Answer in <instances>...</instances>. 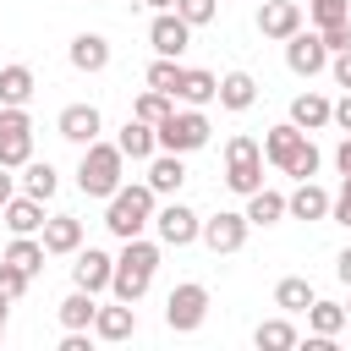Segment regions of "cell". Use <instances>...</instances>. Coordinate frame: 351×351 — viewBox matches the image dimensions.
<instances>
[{"label": "cell", "instance_id": "6da1fadb", "mask_svg": "<svg viewBox=\"0 0 351 351\" xmlns=\"http://www.w3.org/2000/svg\"><path fill=\"white\" fill-rule=\"evenodd\" d=\"M159 252H165V241H143V236L121 241L115 280H110L115 302H143V296H148V285H154V274H159Z\"/></svg>", "mask_w": 351, "mask_h": 351}, {"label": "cell", "instance_id": "7a4b0ae2", "mask_svg": "<svg viewBox=\"0 0 351 351\" xmlns=\"http://www.w3.org/2000/svg\"><path fill=\"white\" fill-rule=\"evenodd\" d=\"M154 208H159V192L148 181H121V192L104 208V230L121 236V241H132V236H143L154 225Z\"/></svg>", "mask_w": 351, "mask_h": 351}, {"label": "cell", "instance_id": "3957f363", "mask_svg": "<svg viewBox=\"0 0 351 351\" xmlns=\"http://www.w3.org/2000/svg\"><path fill=\"white\" fill-rule=\"evenodd\" d=\"M121 181H126V154L115 148V143H88L82 148V159H77V186H82V197H115L121 192Z\"/></svg>", "mask_w": 351, "mask_h": 351}, {"label": "cell", "instance_id": "277c9868", "mask_svg": "<svg viewBox=\"0 0 351 351\" xmlns=\"http://www.w3.org/2000/svg\"><path fill=\"white\" fill-rule=\"evenodd\" d=\"M263 143L258 137H247V132H236L230 143H225V186L236 192V197H252L258 186H263Z\"/></svg>", "mask_w": 351, "mask_h": 351}, {"label": "cell", "instance_id": "5b68a950", "mask_svg": "<svg viewBox=\"0 0 351 351\" xmlns=\"http://www.w3.org/2000/svg\"><path fill=\"white\" fill-rule=\"evenodd\" d=\"M154 132H159V148H170V154H197V148H208V137H214V126H208V115H203L197 104L170 110Z\"/></svg>", "mask_w": 351, "mask_h": 351}, {"label": "cell", "instance_id": "8992f818", "mask_svg": "<svg viewBox=\"0 0 351 351\" xmlns=\"http://www.w3.org/2000/svg\"><path fill=\"white\" fill-rule=\"evenodd\" d=\"M33 159V115L27 104H0V165L22 170Z\"/></svg>", "mask_w": 351, "mask_h": 351}, {"label": "cell", "instance_id": "52a82bcc", "mask_svg": "<svg viewBox=\"0 0 351 351\" xmlns=\"http://www.w3.org/2000/svg\"><path fill=\"white\" fill-rule=\"evenodd\" d=\"M203 318H208V285L181 280V285L165 296V324H170L176 335H192V329H203Z\"/></svg>", "mask_w": 351, "mask_h": 351}, {"label": "cell", "instance_id": "ba28073f", "mask_svg": "<svg viewBox=\"0 0 351 351\" xmlns=\"http://www.w3.org/2000/svg\"><path fill=\"white\" fill-rule=\"evenodd\" d=\"M154 230H159L165 247H192V241H203V214L170 197L165 208H154Z\"/></svg>", "mask_w": 351, "mask_h": 351}, {"label": "cell", "instance_id": "9c48e42d", "mask_svg": "<svg viewBox=\"0 0 351 351\" xmlns=\"http://www.w3.org/2000/svg\"><path fill=\"white\" fill-rule=\"evenodd\" d=\"M285 66H291L296 77H318V71H329V44L318 38V27H313V33L296 27V33L285 38Z\"/></svg>", "mask_w": 351, "mask_h": 351}, {"label": "cell", "instance_id": "30bf717a", "mask_svg": "<svg viewBox=\"0 0 351 351\" xmlns=\"http://www.w3.org/2000/svg\"><path fill=\"white\" fill-rule=\"evenodd\" d=\"M148 44H154V55L181 60L186 44H192V22H186L181 11H154V22H148Z\"/></svg>", "mask_w": 351, "mask_h": 351}, {"label": "cell", "instance_id": "8fae6325", "mask_svg": "<svg viewBox=\"0 0 351 351\" xmlns=\"http://www.w3.org/2000/svg\"><path fill=\"white\" fill-rule=\"evenodd\" d=\"M247 214H236V208H219V214H208L203 219V247L208 252H241L247 247Z\"/></svg>", "mask_w": 351, "mask_h": 351}, {"label": "cell", "instance_id": "7c38bea8", "mask_svg": "<svg viewBox=\"0 0 351 351\" xmlns=\"http://www.w3.org/2000/svg\"><path fill=\"white\" fill-rule=\"evenodd\" d=\"M55 132H60L66 143L88 148V143H99V132H104V115H99V104H66V110L55 115Z\"/></svg>", "mask_w": 351, "mask_h": 351}, {"label": "cell", "instance_id": "4fadbf2b", "mask_svg": "<svg viewBox=\"0 0 351 351\" xmlns=\"http://www.w3.org/2000/svg\"><path fill=\"white\" fill-rule=\"evenodd\" d=\"M110 280H115V258L104 252V247H77V263H71V285H82V291H110Z\"/></svg>", "mask_w": 351, "mask_h": 351}, {"label": "cell", "instance_id": "5bb4252c", "mask_svg": "<svg viewBox=\"0 0 351 351\" xmlns=\"http://www.w3.org/2000/svg\"><path fill=\"white\" fill-rule=\"evenodd\" d=\"M137 335V302H115V307H99L93 313V340L104 346H121Z\"/></svg>", "mask_w": 351, "mask_h": 351}, {"label": "cell", "instance_id": "9a60e30c", "mask_svg": "<svg viewBox=\"0 0 351 351\" xmlns=\"http://www.w3.org/2000/svg\"><path fill=\"white\" fill-rule=\"evenodd\" d=\"M38 236H44V252H49V258H77V247H82V219H77V214H49Z\"/></svg>", "mask_w": 351, "mask_h": 351}, {"label": "cell", "instance_id": "2e32d148", "mask_svg": "<svg viewBox=\"0 0 351 351\" xmlns=\"http://www.w3.org/2000/svg\"><path fill=\"white\" fill-rule=\"evenodd\" d=\"M296 27H302V5H296V0H263V5H258V33H263V38L285 44Z\"/></svg>", "mask_w": 351, "mask_h": 351}, {"label": "cell", "instance_id": "e0dca14e", "mask_svg": "<svg viewBox=\"0 0 351 351\" xmlns=\"http://www.w3.org/2000/svg\"><path fill=\"white\" fill-rule=\"evenodd\" d=\"M148 186H154L159 197H176V192L186 186V154H170V148H159V154L148 159Z\"/></svg>", "mask_w": 351, "mask_h": 351}, {"label": "cell", "instance_id": "ac0fdd59", "mask_svg": "<svg viewBox=\"0 0 351 351\" xmlns=\"http://www.w3.org/2000/svg\"><path fill=\"white\" fill-rule=\"evenodd\" d=\"M0 219H5V230H11V236H38L49 214H44V203H38V197L16 192V197H11L5 208H0Z\"/></svg>", "mask_w": 351, "mask_h": 351}, {"label": "cell", "instance_id": "d6986e66", "mask_svg": "<svg viewBox=\"0 0 351 351\" xmlns=\"http://www.w3.org/2000/svg\"><path fill=\"white\" fill-rule=\"evenodd\" d=\"M329 203H335V192H324L318 181H296V192L285 197V214L291 219H329Z\"/></svg>", "mask_w": 351, "mask_h": 351}, {"label": "cell", "instance_id": "ffe728a7", "mask_svg": "<svg viewBox=\"0 0 351 351\" xmlns=\"http://www.w3.org/2000/svg\"><path fill=\"white\" fill-rule=\"evenodd\" d=\"M66 60H71L77 71H88V77H93V71H104V66H110V38H104V33H77V38H71V49H66Z\"/></svg>", "mask_w": 351, "mask_h": 351}, {"label": "cell", "instance_id": "44dd1931", "mask_svg": "<svg viewBox=\"0 0 351 351\" xmlns=\"http://www.w3.org/2000/svg\"><path fill=\"white\" fill-rule=\"evenodd\" d=\"M252 104H258V77H252V71H225V77H219V110L241 115V110H252Z\"/></svg>", "mask_w": 351, "mask_h": 351}, {"label": "cell", "instance_id": "7402d4cb", "mask_svg": "<svg viewBox=\"0 0 351 351\" xmlns=\"http://www.w3.org/2000/svg\"><path fill=\"white\" fill-rule=\"evenodd\" d=\"M115 148H121L126 159H154V154H159V132H154L148 121H137V115H126V126L115 132Z\"/></svg>", "mask_w": 351, "mask_h": 351}, {"label": "cell", "instance_id": "603a6c76", "mask_svg": "<svg viewBox=\"0 0 351 351\" xmlns=\"http://www.w3.org/2000/svg\"><path fill=\"white\" fill-rule=\"evenodd\" d=\"M247 225H258V230H269V225H280V219H291L285 214V192H274V186H258L252 197H247Z\"/></svg>", "mask_w": 351, "mask_h": 351}, {"label": "cell", "instance_id": "cb8c5ba5", "mask_svg": "<svg viewBox=\"0 0 351 351\" xmlns=\"http://www.w3.org/2000/svg\"><path fill=\"white\" fill-rule=\"evenodd\" d=\"M176 99H181V104H197V110H203V104H219V77H214V71H203V66H186V71H181V93H176Z\"/></svg>", "mask_w": 351, "mask_h": 351}, {"label": "cell", "instance_id": "d4e9b609", "mask_svg": "<svg viewBox=\"0 0 351 351\" xmlns=\"http://www.w3.org/2000/svg\"><path fill=\"white\" fill-rule=\"evenodd\" d=\"M329 115H335V99H324V93H296L291 99V121L302 126V132H318V126H329Z\"/></svg>", "mask_w": 351, "mask_h": 351}, {"label": "cell", "instance_id": "484cf974", "mask_svg": "<svg viewBox=\"0 0 351 351\" xmlns=\"http://www.w3.org/2000/svg\"><path fill=\"white\" fill-rule=\"evenodd\" d=\"M302 137H307V132H302L296 121H280V126H269V132H263V159L280 170V165L296 154V143H302Z\"/></svg>", "mask_w": 351, "mask_h": 351}, {"label": "cell", "instance_id": "4316f807", "mask_svg": "<svg viewBox=\"0 0 351 351\" xmlns=\"http://www.w3.org/2000/svg\"><path fill=\"white\" fill-rule=\"evenodd\" d=\"M22 192L38 197V203H49V197L60 192V170H55L49 159H27V165H22Z\"/></svg>", "mask_w": 351, "mask_h": 351}, {"label": "cell", "instance_id": "83f0119b", "mask_svg": "<svg viewBox=\"0 0 351 351\" xmlns=\"http://www.w3.org/2000/svg\"><path fill=\"white\" fill-rule=\"evenodd\" d=\"M252 346H258V351H291V346H302V335H296V324H291V313H285V318H263V324L252 329Z\"/></svg>", "mask_w": 351, "mask_h": 351}, {"label": "cell", "instance_id": "f1b7e54d", "mask_svg": "<svg viewBox=\"0 0 351 351\" xmlns=\"http://www.w3.org/2000/svg\"><path fill=\"white\" fill-rule=\"evenodd\" d=\"M33 88H38L33 66H22V60L0 66V104H27V99H33Z\"/></svg>", "mask_w": 351, "mask_h": 351}, {"label": "cell", "instance_id": "f546056e", "mask_svg": "<svg viewBox=\"0 0 351 351\" xmlns=\"http://www.w3.org/2000/svg\"><path fill=\"white\" fill-rule=\"evenodd\" d=\"M0 258H5V263H16V269H27V274L38 280V274H44V258H49V252H44V236H11V247H5Z\"/></svg>", "mask_w": 351, "mask_h": 351}, {"label": "cell", "instance_id": "4dcf8cb0", "mask_svg": "<svg viewBox=\"0 0 351 351\" xmlns=\"http://www.w3.org/2000/svg\"><path fill=\"white\" fill-rule=\"evenodd\" d=\"M313 296H318V291H313L307 274H285V280L274 285V307H280V313H307Z\"/></svg>", "mask_w": 351, "mask_h": 351}, {"label": "cell", "instance_id": "1f68e13d", "mask_svg": "<svg viewBox=\"0 0 351 351\" xmlns=\"http://www.w3.org/2000/svg\"><path fill=\"white\" fill-rule=\"evenodd\" d=\"M93 313H99V302H93V291H71L66 302H60V329H93Z\"/></svg>", "mask_w": 351, "mask_h": 351}, {"label": "cell", "instance_id": "d6a6232c", "mask_svg": "<svg viewBox=\"0 0 351 351\" xmlns=\"http://www.w3.org/2000/svg\"><path fill=\"white\" fill-rule=\"evenodd\" d=\"M351 318H346V307L340 302H324V296H313V307H307V329L313 335H340Z\"/></svg>", "mask_w": 351, "mask_h": 351}, {"label": "cell", "instance_id": "836d02e7", "mask_svg": "<svg viewBox=\"0 0 351 351\" xmlns=\"http://www.w3.org/2000/svg\"><path fill=\"white\" fill-rule=\"evenodd\" d=\"M318 165H324L318 143H313V137H302V143H296V154H291V159H285L280 170H285L291 181H313V176H318Z\"/></svg>", "mask_w": 351, "mask_h": 351}, {"label": "cell", "instance_id": "e575fe53", "mask_svg": "<svg viewBox=\"0 0 351 351\" xmlns=\"http://www.w3.org/2000/svg\"><path fill=\"white\" fill-rule=\"evenodd\" d=\"M181 71H186L181 60H170V55H154V66H148V77H143V82L176 99V93H181Z\"/></svg>", "mask_w": 351, "mask_h": 351}, {"label": "cell", "instance_id": "d590c367", "mask_svg": "<svg viewBox=\"0 0 351 351\" xmlns=\"http://www.w3.org/2000/svg\"><path fill=\"white\" fill-rule=\"evenodd\" d=\"M170 110H176V99H170V93H159V88H143V93H137V104H132V115H137V121H148V126H159Z\"/></svg>", "mask_w": 351, "mask_h": 351}, {"label": "cell", "instance_id": "8d00e7d4", "mask_svg": "<svg viewBox=\"0 0 351 351\" xmlns=\"http://www.w3.org/2000/svg\"><path fill=\"white\" fill-rule=\"evenodd\" d=\"M307 22H313V27L351 22V0H307Z\"/></svg>", "mask_w": 351, "mask_h": 351}, {"label": "cell", "instance_id": "74e56055", "mask_svg": "<svg viewBox=\"0 0 351 351\" xmlns=\"http://www.w3.org/2000/svg\"><path fill=\"white\" fill-rule=\"evenodd\" d=\"M27 285H33V274L0 258V296H5V302H22V296H27Z\"/></svg>", "mask_w": 351, "mask_h": 351}, {"label": "cell", "instance_id": "f35d334b", "mask_svg": "<svg viewBox=\"0 0 351 351\" xmlns=\"http://www.w3.org/2000/svg\"><path fill=\"white\" fill-rule=\"evenodd\" d=\"M176 11H181L192 27H208V22L219 16V0H176Z\"/></svg>", "mask_w": 351, "mask_h": 351}, {"label": "cell", "instance_id": "ab89813d", "mask_svg": "<svg viewBox=\"0 0 351 351\" xmlns=\"http://www.w3.org/2000/svg\"><path fill=\"white\" fill-rule=\"evenodd\" d=\"M329 219L351 230V176H340V192H335V203H329Z\"/></svg>", "mask_w": 351, "mask_h": 351}, {"label": "cell", "instance_id": "60d3db41", "mask_svg": "<svg viewBox=\"0 0 351 351\" xmlns=\"http://www.w3.org/2000/svg\"><path fill=\"white\" fill-rule=\"evenodd\" d=\"M318 38L329 44V55H340V49H351V22H335V27H318Z\"/></svg>", "mask_w": 351, "mask_h": 351}, {"label": "cell", "instance_id": "b9f144b4", "mask_svg": "<svg viewBox=\"0 0 351 351\" xmlns=\"http://www.w3.org/2000/svg\"><path fill=\"white\" fill-rule=\"evenodd\" d=\"M329 77H335V88H351V49L329 55Z\"/></svg>", "mask_w": 351, "mask_h": 351}, {"label": "cell", "instance_id": "7bdbcfd3", "mask_svg": "<svg viewBox=\"0 0 351 351\" xmlns=\"http://www.w3.org/2000/svg\"><path fill=\"white\" fill-rule=\"evenodd\" d=\"M329 126H340V132H351V88L335 99V115H329Z\"/></svg>", "mask_w": 351, "mask_h": 351}, {"label": "cell", "instance_id": "ee69618b", "mask_svg": "<svg viewBox=\"0 0 351 351\" xmlns=\"http://www.w3.org/2000/svg\"><path fill=\"white\" fill-rule=\"evenodd\" d=\"M16 197V176H11V165H0V208Z\"/></svg>", "mask_w": 351, "mask_h": 351}, {"label": "cell", "instance_id": "f6af8a7d", "mask_svg": "<svg viewBox=\"0 0 351 351\" xmlns=\"http://www.w3.org/2000/svg\"><path fill=\"white\" fill-rule=\"evenodd\" d=\"M335 170H340V176H351V132H346V137H340V148H335Z\"/></svg>", "mask_w": 351, "mask_h": 351}, {"label": "cell", "instance_id": "bcb514c9", "mask_svg": "<svg viewBox=\"0 0 351 351\" xmlns=\"http://www.w3.org/2000/svg\"><path fill=\"white\" fill-rule=\"evenodd\" d=\"M335 274L351 285V247H340V258H335Z\"/></svg>", "mask_w": 351, "mask_h": 351}, {"label": "cell", "instance_id": "7dc6e473", "mask_svg": "<svg viewBox=\"0 0 351 351\" xmlns=\"http://www.w3.org/2000/svg\"><path fill=\"white\" fill-rule=\"evenodd\" d=\"M148 11H176V0H143Z\"/></svg>", "mask_w": 351, "mask_h": 351}, {"label": "cell", "instance_id": "c3c4849f", "mask_svg": "<svg viewBox=\"0 0 351 351\" xmlns=\"http://www.w3.org/2000/svg\"><path fill=\"white\" fill-rule=\"evenodd\" d=\"M0 340H5V307H0Z\"/></svg>", "mask_w": 351, "mask_h": 351}, {"label": "cell", "instance_id": "681fc988", "mask_svg": "<svg viewBox=\"0 0 351 351\" xmlns=\"http://www.w3.org/2000/svg\"><path fill=\"white\" fill-rule=\"evenodd\" d=\"M346 318H351V302H346Z\"/></svg>", "mask_w": 351, "mask_h": 351}, {"label": "cell", "instance_id": "f907efd6", "mask_svg": "<svg viewBox=\"0 0 351 351\" xmlns=\"http://www.w3.org/2000/svg\"><path fill=\"white\" fill-rule=\"evenodd\" d=\"M258 5H263V0H258Z\"/></svg>", "mask_w": 351, "mask_h": 351}]
</instances>
